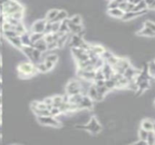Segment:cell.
Listing matches in <instances>:
<instances>
[{"label":"cell","mask_w":155,"mask_h":145,"mask_svg":"<svg viewBox=\"0 0 155 145\" xmlns=\"http://www.w3.org/2000/svg\"><path fill=\"white\" fill-rule=\"evenodd\" d=\"M149 8H150V9H155V0L153 1V3L149 7Z\"/></svg>","instance_id":"7dc6e473"},{"label":"cell","mask_w":155,"mask_h":145,"mask_svg":"<svg viewBox=\"0 0 155 145\" xmlns=\"http://www.w3.org/2000/svg\"><path fill=\"white\" fill-rule=\"evenodd\" d=\"M119 3L116 0H110V3L108 5V9H113V8H118L119 7Z\"/></svg>","instance_id":"60d3db41"},{"label":"cell","mask_w":155,"mask_h":145,"mask_svg":"<svg viewBox=\"0 0 155 145\" xmlns=\"http://www.w3.org/2000/svg\"><path fill=\"white\" fill-rule=\"evenodd\" d=\"M46 22L47 21L45 20V18L38 19V20L35 21L33 23L32 26H31V33H44Z\"/></svg>","instance_id":"5b68a950"},{"label":"cell","mask_w":155,"mask_h":145,"mask_svg":"<svg viewBox=\"0 0 155 145\" xmlns=\"http://www.w3.org/2000/svg\"><path fill=\"white\" fill-rule=\"evenodd\" d=\"M17 74L22 79H28L35 75H36L37 69L36 66V63L32 62H22L20 63L17 67Z\"/></svg>","instance_id":"6da1fadb"},{"label":"cell","mask_w":155,"mask_h":145,"mask_svg":"<svg viewBox=\"0 0 155 145\" xmlns=\"http://www.w3.org/2000/svg\"><path fill=\"white\" fill-rule=\"evenodd\" d=\"M2 136V125L0 124V137Z\"/></svg>","instance_id":"f907efd6"},{"label":"cell","mask_w":155,"mask_h":145,"mask_svg":"<svg viewBox=\"0 0 155 145\" xmlns=\"http://www.w3.org/2000/svg\"><path fill=\"white\" fill-rule=\"evenodd\" d=\"M1 106H2V96L0 94V108H1Z\"/></svg>","instance_id":"681fc988"},{"label":"cell","mask_w":155,"mask_h":145,"mask_svg":"<svg viewBox=\"0 0 155 145\" xmlns=\"http://www.w3.org/2000/svg\"><path fill=\"white\" fill-rule=\"evenodd\" d=\"M146 141H147V144H150V145H152L155 143V133L153 131L148 132V136H147Z\"/></svg>","instance_id":"1f68e13d"},{"label":"cell","mask_w":155,"mask_h":145,"mask_svg":"<svg viewBox=\"0 0 155 145\" xmlns=\"http://www.w3.org/2000/svg\"><path fill=\"white\" fill-rule=\"evenodd\" d=\"M42 56H43V53L40 52L37 49H36V48L34 47V51H33V63H39L41 61H44V59H42Z\"/></svg>","instance_id":"7402d4cb"},{"label":"cell","mask_w":155,"mask_h":145,"mask_svg":"<svg viewBox=\"0 0 155 145\" xmlns=\"http://www.w3.org/2000/svg\"><path fill=\"white\" fill-rule=\"evenodd\" d=\"M84 43L83 37L79 36L76 34H73L71 40H70V47H81V45Z\"/></svg>","instance_id":"8fae6325"},{"label":"cell","mask_w":155,"mask_h":145,"mask_svg":"<svg viewBox=\"0 0 155 145\" xmlns=\"http://www.w3.org/2000/svg\"><path fill=\"white\" fill-rule=\"evenodd\" d=\"M44 64H45L46 68H47L48 72H50L51 70L54 69V67H55V63H52V62H49V61H44Z\"/></svg>","instance_id":"ee69618b"},{"label":"cell","mask_w":155,"mask_h":145,"mask_svg":"<svg viewBox=\"0 0 155 145\" xmlns=\"http://www.w3.org/2000/svg\"><path fill=\"white\" fill-rule=\"evenodd\" d=\"M22 53L29 59L30 62L33 63V51H34V46H29V45H23L20 49Z\"/></svg>","instance_id":"7c38bea8"},{"label":"cell","mask_w":155,"mask_h":145,"mask_svg":"<svg viewBox=\"0 0 155 145\" xmlns=\"http://www.w3.org/2000/svg\"><path fill=\"white\" fill-rule=\"evenodd\" d=\"M65 93L68 95L83 93V86L78 80H71L65 86ZM84 94V93H83Z\"/></svg>","instance_id":"277c9868"},{"label":"cell","mask_w":155,"mask_h":145,"mask_svg":"<svg viewBox=\"0 0 155 145\" xmlns=\"http://www.w3.org/2000/svg\"><path fill=\"white\" fill-rule=\"evenodd\" d=\"M79 107V110H83V109H87V110H91L92 107H94V101H92L89 96L84 95L82 100L80 101V103L77 104Z\"/></svg>","instance_id":"52a82bcc"},{"label":"cell","mask_w":155,"mask_h":145,"mask_svg":"<svg viewBox=\"0 0 155 145\" xmlns=\"http://www.w3.org/2000/svg\"><path fill=\"white\" fill-rule=\"evenodd\" d=\"M60 28L59 22H52V33H57Z\"/></svg>","instance_id":"b9f144b4"},{"label":"cell","mask_w":155,"mask_h":145,"mask_svg":"<svg viewBox=\"0 0 155 145\" xmlns=\"http://www.w3.org/2000/svg\"><path fill=\"white\" fill-rule=\"evenodd\" d=\"M119 8L123 11V12H129V11H133L134 9V5L130 3L129 1H122L119 5Z\"/></svg>","instance_id":"e0dca14e"},{"label":"cell","mask_w":155,"mask_h":145,"mask_svg":"<svg viewBox=\"0 0 155 145\" xmlns=\"http://www.w3.org/2000/svg\"><path fill=\"white\" fill-rule=\"evenodd\" d=\"M148 71L151 75L155 77V62L150 63V64L148 66Z\"/></svg>","instance_id":"f35d334b"},{"label":"cell","mask_w":155,"mask_h":145,"mask_svg":"<svg viewBox=\"0 0 155 145\" xmlns=\"http://www.w3.org/2000/svg\"><path fill=\"white\" fill-rule=\"evenodd\" d=\"M17 33L18 34V36H20L22 34H24V33H25V32L27 31L26 30V28L25 27V26H24V24L22 23V22H20L18 25H17L15 26V29H14Z\"/></svg>","instance_id":"f1b7e54d"},{"label":"cell","mask_w":155,"mask_h":145,"mask_svg":"<svg viewBox=\"0 0 155 145\" xmlns=\"http://www.w3.org/2000/svg\"><path fill=\"white\" fill-rule=\"evenodd\" d=\"M7 41L13 45L15 46L17 49L20 50L22 46H23V44H22V41H21V38L20 36H15V37H11V38H8Z\"/></svg>","instance_id":"2e32d148"},{"label":"cell","mask_w":155,"mask_h":145,"mask_svg":"<svg viewBox=\"0 0 155 145\" xmlns=\"http://www.w3.org/2000/svg\"><path fill=\"white\" fill-rule=\"evenodd\" d=\"M152 131H153L154 133H155V122H153V128H152Z\"/></svg>","instance_id":"816d5d0a"},{"label":"cell","mask_w":155,"mask_h":145,"mask_svg":"<svg viewBox=\"0 0 155 145\" xmlns=\"http://www.w3.org/2000/svg\"><path fill=\"white\" fill-rule=\"evenodd\" d=\"M75 128L80 129V130H85L90 132L92 134H97L102 131V126L100 125L99 122L95 117H92L87 124L82 125V124H77L75 125Z\"/></svg>","instance_id":"7a4b0ae2"},{"label":"cell","mask_w":155,"mask_h":145,"mask_svg":"<svg viewBox=\"0 0 155 145\" xmlns=\"http://www.w3.org/2000/svg\"><path fill=\"white\" fill-rule=\"evenodd\" d=\"M128 1H129L130 3H132V4H133V5L135 6V5H137L138 3H140L141 1H143V0H128Z\"/></svg>","instance_id":"f6af8a7d"},{"label":"cell","mask_w":155,"mask_h":145,"mask_svg":"<svg viewBox=\"0 0 155 145\" xmlns=\"http://www.w3.org/2000/svg\"><path fill=\"white\" fill-rule=\"evenodd\" d=\"M10 17H12L13 18L22 21L23 17H24V11H18V12H15L14 14L10 15Z\"/></svg>","instance_id":"e575fe53"},{"label":"cell","mask_w":155,"mask_h":145,"mask_svg":"<svg viewBox=\"0 0 155 145\" xmlns=\"http://www.w3.org/2000/svg\"><path fill=\"white\" fill-rule=\"evenodd\" d=\"M2 36H3L7 40L8 38H11V37L19 36L18 34H17L15 30H6V31H3V32H2Z\"/></svg>","instance_id":"484cf974"},{"label":"cell","mask_w":155,"mask_h":145,"mask_svg":"<svg viewBox=\"0 0 155 145\" xmlns=\"http://www.w3.org/2000/svg\"><path fill=\"white\" fill-rule=\"evenodd\" d=\"M68 27H69V32L71 34H79L81 31L84 30V27L82 25H75V24H73L70 22H68Z\"/></svg>","instance_id":"5bb4252c"},{"label":"cell","mask_w":155,"mask_h":145,"mask_svg":"<svg viewBox=\"0 0 155 145\" xmlns=\"http://www.w3.org/2000/svg\"><path fill=\"white\" fill-rule=\"evenodd\" d=\"M142 128L144 129V130L150 132V131H152V128H153V122H151V120H143V122H142Z\"/></svg>","instance_id":"d4e9b609"},{"label":"cell","mask_w":155,"mask_h":145,"mask_svg":"<svg viewBox=\"0 0 155 145\" xmlns=\"http://www.w3.org/2000/svg\"><path fill=\"white\" fill-rule=\"evenodd\" d=\"M70 22L75 25H82V17H80L79 15H73L72 17L69 18Z\"/></svg>","instance_id":"d6a6232c"},{"label":"cell","mask_w":155,"mask_h":145,"mask_svg":"<svg viewBox=\"0 0 155 145\" xmlns=\"http://www.w3.org/2000/svg\"><path fill=\"white\" fill-rule=\"evenodd\" d=\"M146 12H147V10H145V11H129V12H125L124 14H123L122 19L123 21H129V20H132V19L139 17V15L145 14Z\"/></svg>","instance_id":"ba28073f"},{"label":"cell","mask_w":155,"mask_h":145,"mask_svg":"<svg viewBox=\"0 0 155 145\" xmlns=\"http://www.w3.org/2000/svg\"><path fill=\"white\" fill-rule=\"evenodd\" d=\"M87 95L89 96V97L92 100V101H95V102H101V98L100 96L98 94V92H97V89H96V86L95 84H92L89 89H88V93H87Z\"/></svg>","instance_id":"9c48e42d"},{"label":"cell","mask_w":155,"mask_h":145,"mask_svg":"<svg viewBox=\"0 0 155 145\" xmlns=\"http://www.w3.org/2000/svg\"><path fill=\"white\" fill-rule=\"evenodd\" d=\"M138 35L139 36H155V33L154 32H152L151 29H149L148 27L144 26L141 31H139L138 32Z\"/></svg>","instance_id":"603a6c76"},{"label":"cell","mask_w":155,"mask_h":145,"mask_svg":"<svg viewBox=\"0 0 155 145\" xmlns=\"http://www.w3.org/2000/svg\"><path fill=\"white\" fill-rule=\"evenodd\" d=\"M66 18H68V14H67V12L65 11V10H59L57 15H56L55 18L52 22H59V23H61L62 21H64V20L66 19Z\"/></svg>","instance_id":"d6986e66"},{"label":"cell","mask_w":155,"mask_h":145,"mask_svg":"<svg viewBox=\"0 0 155 145\" xmlns=\"http://www.w3.org/2000/svg\"><path fill=\"white\" fill-rule=\"evenodd\" d=\"M153 1H154V0H144V2H145L146 5L148 6V8H149V7L153 3Z\"/></svg>","instance_id":"bcb514c9"},{"label":"cell","mask_w":155,"mask_h":145,"mask_svg":"<svg viewBox=\"0 0 155 145\" xmlns=\"http://www.w3.org/2000/svg\"><path fill=\"white\" fill-rule=\"evenodd\" d=\"M144 26L148 27L149 29H151L152 32L155 33V23L151 22V21H146L145 24H144Z\"/></svg>","instance_id":"7bdbcfd3"},{"label":"cell","mask_w":155,"mask_h":145,"mask_svg":"<svg viewBox=\"0 0 155 145\" xmlns=\"http://www.w3.org/2000/svg\"><path fill=\"white\" fill-rule=\"evenodd\" d=\"M36 69H37V72L38 73H41V74L48 73V70H47V68H46L44 61H41L39 63H36Z\"/></svg>","instance_id":"4316f807"},{"label":"cell","mask_w":155,"mask_h":145,"mask_svg":"<svg viewBox=\"0 0 155 145\" xmlns=\"http://www.w3.org/2000/svg\"><path fill=\"white\" fill-rule=\"evenodd\" d=\"M147 136H148V131L144 130V129H141L140 131H139V137H140L141 140H143V141H146L147 139ZM147 142V141H146Z\"/></svg>","instance_id":"74e56055"},{"label":"cell","mask_w":155,"mask_h":145,"mask_svg":"<svg viewBox=\"0 0 155 145\" xmlns=\"http://www.w3.org/2000/svg\"><path fill=\"white\" fill-rule=\"evenodd\" d=\"M50 114H51L52 116H54V117H57V116H59V115L62 114V112H61L59 107H55V106H53V107L50 109Z\"/></svg>","instance_id":"8d00e7d4"},{"label":"cell","mask_w":155,"mask_h":145,"mask_svg":"<svg viewBox=\"0 0 155 145\" xmlns=\"http://www.w3.org/2000/svg\"><path fill=\"white\" fill-rule=\"evenodd\" d=\"M58 59H59V57H58V55H56V54H49V55H47L45 57H44V61H49V62H52V63H56L57 62H58Z\"/></svg>","instance_id":"4dcf8cb0"},{"label":"cell","mask_w":155,"mask_h":145,"mask_svg":"<svg viewBox=\"0 0 155 145\" xmlns=\"http://www.w3.org/2000/svg\"><path fill=\"white\" fill-rule=\"evenodd\" d=\"M1 91H2V81L0 79V94H1Z\"/></svg>","instance_id":"c3c4849f"},{"label":"cell","mask_w":155,"mask_h":145,"mask_svg":"<svg viewBox=\"0 0 155 145\" xmlns=\"http://www.w3.org/2000/svg\"><path fill=\"white\" fill-rule=\"evenodd\" d=\"M36 121L44 126H50L54 128H60L62 127V122L52 115H45V116H36Z\"/></svg>","instance_id":"3957f363"},{"label":"cell","mask_w":155,"mask_h":145,"mask_svg":"<svg viewBox=\"0 0 155 145\" xmlns=\"http://www.w3.org/2000/svg\"><path fill=\"white\" fill-rule=\"evenodd\" d=\"M108 14H109L111 17L114 18H122L124 12L122 11L119 7L118 8H113V9H108Z\"/></svg>","instance_id":"ac0fdd59"},{"label":"cell","mask_w":155,"mask_h":145,"mask_svg":"<svg viewBox=\"0 0 155 145\" xmlns=\"http://www.w3.org/2000/svg\"><path fill=\"white\" fill-rule=\"evenodd\" d=\"M33 46L36 48V49L39 50L40 52L42 53H45V52H47V43H46L44 41V39H41L36 43H34Z\"/></svg>","instance_id":"4fadbf2b"},{"label":"cell","mask_w":155,"mask_h":145,"mask_svg":"<svg viewBox=\"0 0 155 145\" xmlns=\"http://www.w3.org/2000/svg\"><path fill=\"white\" fill-rule=\"evenodd\" d=\"M147 9H148V6L144 2V0H143V1H141L140 3H138L137 5L134 6L133 11H145Z\"/></svg>","instance_id":"f546056e"},{"label":"cell","mask_w":155,"mask_h":145,"mask_svg":"<svg viewBox=\"0 0 155 145\" xmlns=\"http://www.w3.org/2000/svg\"><path fill=\"white\" fill-rule=\"evenodd\" d=\"M58 12H59V10L58 9H55V8L49 10L47 13H46V15H45V20L48 21V22H52L55 18V17L57 15Z\"/></svg>","instance_id":"44dd1931"},{"label":"cell","mask_w":155,"mask_h":145,"mask_svg":"<svg viewBox=\"0 0 155 145\" xmlns=\"http://www.w3.org/2000/svg\"><path fill=\"white\" fill-rule=\"evenodd\" d=\"M58 44L57 41H54L51 42L49 44H47V52H51V51H55L56 49H58Z\"/></svg>","instance_id":"d590c367"},{"label":"cell","mask_w":155,"mask_h":145,"mask_svg":"<svg viewBox=\"0 0 155 145\" xmlns=\"http://www.w3.org/2000/svg\"><path fill=\"white\" fill-rule=\"evenodd\" d=\"M77 75L81 79L85 81H95V71H85L83 69H77Z\"/></svg>","instance_id":"8992f818"},{"label":"cell","mask_w":155,"mask_h":145,"mask_svg":"<svg viewBox=\"0 0 155 145\" xmlns=\"http://www.w3.org/2000/svg\"><path fill=\"white\" fill-rule=\"evenodd\" d=\"M44 33H31V34H30L31 42H32L33 44H34V43H36V42H37V41L43 39V38H44Z\"/></svg>","instance_id":"83f0119b"},{"label":"cell","mask_w":155,"mask_h":145,"mask_svg":"<svg viewBox=\"0 0 155 145\" xmlns=\"http://www.w3.org/2000/svg\"><path fill=\"white\" fill-rule=\"evenodd\" d=\"M90 51H92L94 54H95L96 55H99L101 56L104 52H105V49L100 44H90Z\"/></svg>","instance_id":"9a60e30c"},{"label":"cell","mask_w":155,"mask_h":145,"mask_svg":"<svg viewBox=\"0 0 155 145\" xmlns=\"http://www.w3.org/2000/svg\"><path fill=\"white\" fill-rule=\"evenodd\" d=\"M52 98H53V106H55V107H59L64 103L63 95H55Z\"/></svg>","instance_id":"cb8c5ba5"},{"label":"cell","mask_w":155,"mask_h":145,"mask_svg":"<svg viewBox=\"0 0 155 145\" xmlns=\"http://www.w3.org/2000/svg\"><path fill=\"white\" fill-rule=\"evenodd\" d=\"M118 61H119V58L116 57V56H114V55H112L111 56H109V57H108V58L106 59V63H109L110 66H115Z\"/></svg>","instance_id":"836d02e7"},{"label":"cell","mask_w":155,"mask_h":145,"mask_svg":"<svg viewBox=\"0 0 155 145\" xmlns=\"http://www.w3.org/2000/svg\"><path fill=\"white\" fill-rule=\"evenodd\" d=\"M2 122V117H1V112H0V124Z\"/></svg>","instance_id":"f5cc1de1"},{"label":"cell","mask_w":155,"mask_h":145,"mask_svg":"<svg viewBox=\"0 0 155 145\" xmlns=\"http://www.w3.org/2000/svg\"><path fill=\"white\" fill-rule=\"evenodd\" d=\"M52 33V22H46L45 25V28H44V35L45 34H49Z\"/></svg>","instance_id":"ab89813d"},{"label":"cell","mask_w":155,"mask_h":145,"mask_svg":"<svg viewBox=\"0 0 155 145\" xmlns=\"http://www.w3.org/2000/svg\"><path fill=\"white\" fill-rule=\"evenodd\" d=\"M102 71L104 74V78L105 79H110L114 76V71L113 69V66H110L108 63H104L103 66L102 67Z\"/></svg>","instance_id":"30bf717a"},{"label":"cell","mask_w":155,"mask_h":145,"mask_svg":"<svg viewBox=\"0 0 155 145\" xmlns=\"http://www.w3.org/2000/svg\"><path fill=\"white\" fill-rule=\"evenodd\" d=\"M20 38H21V41H22V44L23 45H29V46H33V43L31 42V39H30V34L26 31L25 33L22 34L20 36Z\"/></svg>","instance_id":"ffe728a7"}]
</instances>
